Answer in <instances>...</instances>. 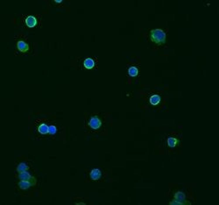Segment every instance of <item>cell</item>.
<instances>
[{
	"mask_svg": "<svg viewBox=\"0 0 219 205\" xmlns=\"http://www.w3.org/2000/svg\"><path fill=\"white\" fill-rule=\"evenodd\" d=\"M150 40L157 46H162L166 43V33L161 29H153L149 33Z\"/></svg>",
	"mask_w": 219,
	"mask_h": 205,
	"instance_id": "cell-1",
	"label": "cell"
},
{
	"mask_svg": "<svg viewBox=\"0 0 219 205\" xmlns=\"http://www.w3.org/2000/svg\"><path fill=\"white\" fill-rule=\"evenodd\" d=\"M88 125L92 130H98L102 126V120L97 116H92L88 122Z\"/></svg>",
	"mask_w": 219,
	"mask_h": 205,
	"instance_id": "cell-2",
	"label": "cell"
},
{
	"mask_svg": "<svg viewBox=\"0 0 219 205\" xmlns=\"http://www.w3.org/2000/svg\"><path fill=\"white\" fill-rule=\"evenodd\" d=\"M18 179L20 181H28V182H31L34 184H36V179L32 176L27 171H25V172H22V173H18Z\"/></svg>",
	"mask_w": 219,
	"mask_h": 205,
	"instance_id": "cell-3",
	"label": "cell"
},
{
	"mask_svg": "<svg viewBox=\"0 0 219 205\" xmlns=\"http://www.w3.org/2000/svg\"><path fill=\"white\" fill-rule=\"evenodd\" d=\"M174 199L176 200V201H178V202H180V203L182 204V205L190 204V203H189V202L186 201V196H185V194H184L183 192H182V191L176 192V193L174 194Z\"/></svg>",
	"mask_w": 219,
	"mask_h": 205,
	"instance_id": "cell-4",
	"label": "cell"
},
{
	"mask_svg": "<svg viewBox=\"0 0 219 205\" xmlns=\"http://www.w3.org/2000/svg\"><path fill=\"white\" fill-rule=\"evenodd\" d=\"M102 177V172L98 168H94L90 173V178L92 181H98Z\"/></svg>",
	"mask_w": 219,
	"mask_h": 205,
	"instance_id": "cell-5",
	"label": "cell"
},
{
	"mask_svg": "<svg viewBox=\"0 0 219 205\" xmlns=\"http://www.w3.org/2000/svg\"><path fill=\"white\" fill-rule=\"evenodd\" d=\"M25 23L26 25V26L30 27V28H32L34 26L37 25L38 24V21H37V18L33 16H28L26 17L25 20Z\"/></svg>",
	"mask_w": 219,
	"mask_h": 205,
	"instance_id": "cell-6",
	"label": "cell"
},
{
	"mask_svg": "<svg viewBox=\"0 0 219 205\" xmlns=\"http://www.w3.org/2000/svg\"><path fill=\"white\" fill-rule=\"evenodd\" d=\"M17 47H18V50L21 53H25L29 50V46L28 44H26L25 41L23 40H19L18 41L17 43Z\"/></svg>",
	"mask_w": 219,
	"mask_h": 205,
	"instance_id": "cell-7",
	"label": "cell"
},
{
	"mask_svg": "<svg viewBox=\"0 0 219 205\" xmlns=\"http://www.w3.org/2000/svg\"><path fill=\"white\" fill-rule=\"evenodd\" d=\"M18 185L19 189H27L31 188L32 186H34L35 184L31 182H28V181H19Z\"/></svg>",
	"mask_w": 219,
	"mask_h": 205,
	"instance_id": "cell-8",
	"label": "cell"
},
{
	"mask_svg": "<svg viewBox=\"0 0 219 205\" xmlns=\"http://www.w3.org/2000/svg\"><path fill=\"white\" fill-rule=\"evenodd\" d=\"M83 66L87 69H92L95 67V61L91 58H87L83 62Z\"/></svg>",
	"mask_w": 219,
	"mask_h": 205,
	"instance_id": "cell-9",
	"label": "cell"
},
{
	"mask_svg": "<svg viewBox=\"0 0 219 205\" xmlns=\"http://www.w3.org/2000/svg\"><path fill=\"white\" fill-rule=\"evenodd\" d=\"M167 146H168L169 147H171V148L175 147L177 145L180 144V140L177 139L176 138H174V137H169V138L167 139Z\"/></svg>",
	"mask_w": 219,
	"mask_h": 205,
	"instance_id": "cell-10",
	"label": "cell"
},
{
	"mask_svg": "<svg viewBox=\"0 0 219 205\" xmlns=\"http://www.w3.org/2000/svg\"><path fill=\"white\" fill-rule=\"evenodd\" d=\"M48 130H49V126H48L47 124H44V123L41 124H40V126L38 127L39 132H40V134H43V135L47 134V133H48Z\"/></svg>",
	"mask_w": 219,
	"mask_h": 205,
	"instance_id": "cell-11",
	"label": "cell"
},
{
	"mask_svg": "<svg viewBox=\"0 0 219 205\" xmlns=\"http://www.w3.org/2000/svg\"><path fill=\"white\" fill-rule=\"evenodd\" d=\"M128 74H129V76H130L131 77H136V76L138 75V69L136 67L131 66V67H130L129 69H128Z\"/></svg>",
	"mask_w": 219,
	"mask_h": 205,
	"instance_id": "cell-12",
	"label": "cell"
},
{
	"mask_svg": "<svg viewBox=\"0 0 219 205\" xmlns=\"http://www.w3.org/2000/svg\"><path fill=\"white\" fill-rule=\"evenodd\" d=\"M160 97L159 95H153L150 98V103L152 105H158L160 102Z\"/></svg>",
	"mask_w": 219,
	"mask_h": 205,
	"instance_id": "cell-13",
	"label": "cell"
},
{
	"mask_svg": "<svg viewBox=\"0 0 219 205\" xmlns=\"http://www.w3.org/2000/svg\"><path fill=\"white\" fill-rule=\"evenodd\" d=\"M28 169V166L25 164V163H20L18 164V166L17 167V171L18 173H22V172H25Z\"/></svg>",
	"mask_w": 219,
	"mask_h": 205,
	"instance_id": "cell-14",
	"label": "cell"
},
{
	"mask_svg": "<svg viewBox=\"0 0 219 205\" xmlns=\"http://www.w3.org/2000/svg\"><path fill=\"white\" fill-rule=\"evenodd\" d=\"M57 132V129L54 125H50L49 126V130H48V133L50 135H54Z\"/></svg>",
	"mask_w": 219,
	"mask_h": 205,
	"instance_id": "cell-15",
	"label": "cell"
},
{
	"mask_svg": "<svg viewBox=\"0 0 219 205\" xmlns=\"http://www.w3.org/2000/svg\"><path fill=\"white\" fill-rule=\"evenodd\" d=\"M54 3H56V4H61V3H62V0H55Z\"/></svg>",
	"mask_w": 219,
	"mask_h": 205,
	"instance_id": "cell-16",
	"label": "cell"
}]
</instances>
